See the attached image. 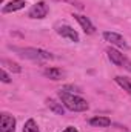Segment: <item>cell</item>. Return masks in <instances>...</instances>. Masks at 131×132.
Segmentation results:
<instances>
[{
	"label": "cell",
	"instance_id": "6da1fadb",
	"mask_svg": "<svg viewBox=\"0 0 131 132\" xmlns=\"http://www.w3.org/2000/svg\"><path fill=\"white\" fill-rule=\"evenodd\" d=\"M59 98L63 103L68 111H72V112H85L90 109V104L85 98H82L80 95H76L72 92H68V91H63L60 89L59 91Z\"/></svg>",
	"mask_w": 131,
	"mask_h": 132
},
{
	"label": "cell",
	"instance_id": "7a4b0ae2",
	"mask_svg": "<svg viewBox=\"0 0 131 132\" xmlns=\"http://www.w3.org/2000/svg\"><path fill=\"white\" fill-rule=\"evenodd\" d=\"M11 49L14 52H17L20 57L35 60V62H48V60L54 59V55L49 51H45V49H40V48H17V46H11Z\"/></svg>",
	"mask_w": 131,
	"mask_h": 132
},
{
	"label": "cell",
	"instance_id": "3957f363",
	"mask_svg": "<svg viewBox=\"0 0 131 132\" xmlns=\"http://www.w3.org/2000/svg\"><path fill=\"white\" fill-rule=\"evenodd\" d=\"M103 38L105 42L111 43V46H116V48H122V49H127L128 48V43L127 40L117 32H113V31H105L103 32Z\"/></svg>",
	"mask_w": 131,
	"mask_h": 132
},
{
	"label": "cell",
	"instance_id": "277c9868",
	"mask_svg": "<svg viewBox=\"0 0 131 132\" xmlns=\"http://www.w3.org/2000/svg\"><path fill=\"white\" fill-rule=\"evenodd\" d=\"M106 54H108V59L111 60V63H114V65L119 66V68H125L127 63H128V59L125 57V54L120 52V51H117L113 46L106 49Z\"/></svg>",
	"mask_w": 131,
	"mask_h": 132
},
{
	"label": "cell",
	"instance_id": "5b68a950",
	"mask_svg": "<svg viewBox=\"0 0 131 132\" xmlns=\"http://www.w3.org/2000/svg\"><path fill=\"white\" fill-rule=\"evenodd\" d=\"M56 32L59 34L60 37L68 38V40H71V42H74V43H77V42L80 40L79 32H77L74 28L68 26V25H60V26H57V28H56Z\"/></svg>",
	"mask_w": 131,
	"mask_h": 132
},
{
	"label": "cell",
	"instance_id": "8992f818",
	"mask_svg": "<svg viewBox=\"0 0 131 132\" xmlns=\"http://www.w3.org/2000/svg\"><path fill=\"white\" fill-rule=\"evenodd\" d=\"M0 132H16V118L6 112L0 115Z\"/></svg>",
	"mask_w": 131,
	"mask_h": 132
},
{
	"label": "cell",
	"instance_id": "52a82bcc",
	"mask_svg": "<svg viewBox=\"0 0 131 132\" xmlns=\"http://www.w3.org/2000/svg\"><path fill=\"white\" fill-rule=\"evenodd\" d=\"M48 11H49V9H48V5H46L45 2H37L33 8L30 9L28 15H30L31 19H45V17L48 15Z\"/></svg>",
	"mask_w": 131,
	"mask_h": 132
},
{
	"label": "cell",
	"instance_id": "ba28073f",
	"mask_svg": "<svg viewBox=\"0 0 131 132\" xmlns=\"http://www.w3.org/2000/svg\"><path fill=\"white\" fill-rule=\"evenodd\" d=\"M74 19L77 20V23L82 26V29L85 31V34H94L96 32V28L94 25L91 23V20L85 15H80V14H74Z\"/></svg>",
	"mask_w": 131,
	"mask_h": 132
},
{
	"label": "cell",
	"instance_id": "9c48e42d",
	"mask_svg": "<svg viewBox=\"0 0 131 132\" xmlns=\"http://www.w3.org/2000/svg\"><path fill=\"white\" fill-rule=\"evenodd\" d=\"M25 5H26L25 0H11V2H8L6 5H3L2 12H3V14H11V12H16V11H19V9H23Z\"/></svg>",
	"mask_w": 131,
	"mask_h": 132
},
{
	"label": "cell",
	"instance_id": "30bf717a",
	"mask_svg": "<svg viewBox=\"0 0 131 132\" xmlns=\"http://www.w3.org/2000/svg\"><path fill=\"white\" fill-rule=\"evenodd\" d=\"M43 75L48 77L49 80L57 81V80H62V78L65 77V72H63L60 68H46V69L43 71Z\"/></svg>",
	"mask_w": 131,
	"mask_h": 132
},
{
	"label": "cell",
	"instance_id": "8fae6325",
	"mask_svg": "<svg viewBox=\"0 0 131 132\" xmlns=\"http://www.w3.org/2000/svg\"><path fill=\"white\" fill-rule=\"evenodd\" d=\"M46 106H48L54 114H57V115H63V114H65V106H63V103H59V101H56L54 98H46Z\"/></svg>",
	"mask_w": 131,
	"mask_h": 132
},
{
	"label": "cell",
	"instance_id": "7c38bea8",
	"mask_svg": "<svg viewBox=\"0 0 131 132\" xmlns=\"http://www.w3.org/2000/svg\"><path fill=\"white\" fill-rule=\"evenodd\" d=\"M90 125L96 128H108L111 125V120L108 117H93L90 118Z\"/></svg>",
	"mask_w": 131,
	"mask_h": 132
},
{
	"label": "cell",
	"instance_id": "4fadbf2b",
	"mask_svg": "<svg viewBox=\"0 0 131 132\" xmlns=\"http://www.w3.org/2000/svg\"><path fill=\"white\" fill-rule=\"evenodd\" d=\"M114 81H116V83L123 89V91H127V92L131 95V80H130V78L122 77V75H117V77L114 78Z\"/></svg>",
	"mask_w": 131,
	"mask_h": 132
},
{
	"label": "cell",
	"instance_id": "5bb4252c",
	"mask_svg": "<svg viewBox=\"0 0 131 132\" xmlns=\"http://www.w3.org/2000/svg\"><path fill=\"white\" fill-rule=\"evenodd\" d=\"M0 63H2V66H3V68L6 66V68H8L9 71H12V72H16V74H19V72H22V68H20V66L17 65L16 62H11V60H6V59H2V62H0Z\"/></svg>",
	"mask_w": 131,
	"mask_h": 132
},
{
	"label": "cell",
	"instance_id": "9a60e30c",
	"mask_svg": "<svg viewBox=\"0 0 131 132\" xmlns=\"http://www.w3.org/2000/svg\"><path fill=\"white\" fill-rule=\"evenodd\" d=\"M23 132H40L39 131V126H37V123H35L34 118L26 120V123L23 125Z\"/></svg>",
	"mask_w": 131,
	"mask_h": 132
},
{
	"label": "cell",
	"instance_id": "2e32d148",
	"mask_svg": "<svg viewBox=\"0 0 131 132\" xmlns=\"http://www.w3.org/2000/svg\"><path fill=\"white\" fill-rule=\"evenodd\" d=\"M0 80L3 81V83H11V78H9V75H8V72L2 68L0 69Z\"/></svg>",
	"mask_w": 131,
	"mask_h": 132
},
{
	"label": "cell",
	"instance_id": "e0dca14e",
	"mask_svg": "<svg viewBox=\"0 0 131 132\" xmlns=\"http://www.w3.org/2000/svg\"><path fill=\"white\" fill-rule=\"evenodd\" d=\"M63 132H79V131H77L76 128H72V126H69V128H66V129H65Z\"/></svg>",
	"mask_w": 131,
	"mask_h": 132
},
{
	"label": "cell",
	"instance_id": "ac0fdd59",
	"mask_svg": "<svg viewBox=\"0 0 131 132\" xmlns=\"http://www.w3.org/2000/svg\"><path fill=\"white\" fill-rule=\"evenodd\" d=\"M125 69H127V71H130V72H131V62H130V60H128V63H127V66H125Z\"/></svg>",
	"mask_w": 131,
	"mask_h": 132
}]
</instances>
